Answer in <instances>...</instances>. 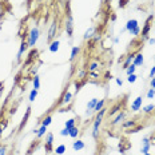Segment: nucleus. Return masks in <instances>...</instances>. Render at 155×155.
Listing matches in <instances>:
<instances>
[{
	"instance_id": "f257e3e1",
	"label": "nucleus",
	"mask_w": 155,
	"mask_h": 155,
	"mask_svg": "<svg viewBox=\"0 0 155 155\" xmlns=\"http://www.w3.org/2000/svg\"><path fill=\"white\" fill-rule=\"evenodd\" d=\"M107 114V108H102L99 112H96V116L94 119V124H92V138L94 139H98L99 137V128H101V124L103 122V118Z\"/></svg>"
},
{
	"instance_id": "f03ea898",
	"label": "nucleus",
	"mask_w": 155,
	"mask_h": 155,
	"mask_svg": "<svg viewBox=\"0 0 155 155\" xmlns=\"http://www.w3.org/2000/svg\"><path fill=\"white\" fill-rule=\"evenodd\" d=\"M39 38H40V30H39V27H32L30 32H28L27 35V41H28V46L30 48H35L36 46V43L39 41Z\"/></svg>"
},
{
	"instance_id": "7ed1b4c3",
	"label": "nucleus",
	"mask_w": 155,
	"mask_h": 155,
	"mask_svg": "<svg viewBox=\"0 0 155 155\" xmlns=\"http://www.w3.org/2000/svg\"><path fill=\"white\" fill-rule=\"evenodd\" d=\"M151 21H153V15L148 16L143 28H142V41H147L148 38H150L148 35H150V30H151Z\"/></svg>"
},
{
	"instance_id": "20e7f679",
	"label": "nucleus",
	"mask_w": 155,
	"mask_h": 155,
	"mask_svg": "<svg viewBox=\"0 0 155 155\" xmlns=\"http://www.w3.org/2000/svg\"><path fill=\"white\" fill-rule=\"evenodd\" d=\"M64 28H66V34L68 38H72V34H74V18L71 15V12L67 14V18H66V23H64Z\"/></svg>"
},
{
	"instance_id": "39448f33",
	"label": "nucleus",
	"mask_w": 155,
	"mask_h": 155,
	"mask_svg": "<svg viewBox=\"0 0 155 155\" xmlns=\"http://www.w3.org/2000/svg\"><path fill=\"white\" fill-rule=\"evenodd\" d=\"M44 150L46 153H54V134L52 132H47L44 135Z\"/></svg>"
},
{
	"instance_id": "423d86ee",
	"label": "nucleus",
	"mask_w": 155,
	"mask_h": 155,
	"mask_svg": "<svg viewBox=\"0 0 155 155\" xmlns=\"http://www.w3.org/2000/svg\"><path fill=\"white\" fill-rule=\"evenodd\" d=\"M126 116H127V112H126L124 110H122V111H120V112H118L115 118L111 120V123H110V126H112V127H115V126H118V124L123 123V122L126 120Z\"/></svg>"
},
{
	"instance_id": "0eeeda50",
	"label": "nucleus",
	"mask_w": 155,
	"mask_h": 155,
	"mask_svg": "<svg viewBox=\"0 0 155 155\" xmlns=\"http://www.w3.org/2000/svg\"><path fill=\"white\" fill-rule=\"evenodd\" d=\"M138 27H140V25H139V21H138L137 19H128L127 23H126V25H124L126 31H127L130 35H131L135 30H137Z\"/></svg>"
},
{
	"instance_id": "6e6552de",
	"label": "nucleus",
	"mask_w": 155,
	"mask_h": 155,
	"mask_svg": "<svg viewBox=\"0 0 155 155\" xmlns=\"http://www.w3.org/2000/svg\"><path fill=\"white\" fill-rule=\"evenodd\" d=\"M56 31H58V21L54 20L50 25V30H48V34H47V41L51 43L52 40H55V35H56Z\"/></svg>"
},
{
	"instance_id": "1a4fd4ad",
	"label": "nucleus",
	"mask_w": 155,
	"mask_h": 155,
	"mask_svg": "<svg viewBox=\"0 0 155 155\" xmlns=\"http://www.w3.org/2000/svg\"><path fill=\"white\" fill-rule=\"evenodd\" d=\"M142 107H143V98H142V96H137V98L131 102V107H130L131 111L138 112V111L142 110Z\"/></svg>"
},
{
	"instance_id": "9d476101",
	"label": "nucleus",
	"mask_w": 155,
	"mask_h": 155,
	"mask_svg": "<svg viewBox=\"0 0 155 155\" xmlns=\"http://www.w3.org/2000/svg\"><path fill=\"white\" fill-rule=\"evenodd\" d=\"M151 147H153V146H151L150 137H143V139H142V146H140V153H142V154L150 153Z\"/></svg>"
},
{
	"instance_id": "9b49d317",
	"label": "nucleus",
	"mask_w": 155,
	"mask_h": 155,
	"mask_svg": "<svg viewBox=\"0 0 155 155\" xmlns=\"http://www.w3.org/2000/svg\"><path fill=\"white\" fill-rule=\"evenodd\" d=\"M72 99H74V94L68 91V90H66L62 96V101H60V103H62L63 106H70L71 103H72Z\"/></svg>"
},
{
	"instance_id": "f8f14e48",
	"label": "nucleus",
	"mask_w": 155,
	"mask_h": 155,
	"mask_svg": "<svg viewBox=\"0 0 155 155\" xmlns=\"http://www.w3.org/2000/svg\"><path fill=\"white\" fill-rule=\"evenodd\" d=\"M28 48H30V46H28V41L23 39V40H21V43H20V47H19L18 55H16V60H20L21 58H23V54L28 50Z\"/></svg>"
},
{
	"instance_id": "ddd939ff",
	"label": "nucleus",
	"mask_w": 155,
	"mask_h": 155,
	"mask_svg": "<svg viewBox=\"0 0 155 155\" xmlns=\"http://www.w3.org/2000/svg\"><path fill=\"white\" fill-rule=\"evenodd\" d=\"M132 147V144L128 142L127 139H123L122 142H119V146H118V148H119V153L120 154H126L128 150Z\"/></svg>"
},
{
	"instance_id": "4468645a",
	"label": "nucleus",
	"mask_w": 155,
	"mask_h": 155,
	"mask_svg": "<svg viewBox=\"0 0 155 155\" xmlns=\"http://www.w3.org/2000/svg\"><path fill=\"white\" fill-rule=\"evenodd\" d=\"M132 64L137 67H142L144 64V56L142 52H137L134 56V60H132Z\"/></svg>"
},
{
	"instance_id": "2eb2a0df",
	"label": "nucleus",
	"mask_w": 155,
	"mask_h": 155,
	"mask_svg": "<svg viewBox=\"0 0 155 155\" xmlns=\"http://www.w3.org/2000/svg\"><path fill=\"white\" fill-rule=\"evenodd\" d=\"M122 110H123V107H122L120 102L115 103V104L112 106L111 108H110V111H108V116H110V118H112V116H114V115H116V114H118V112H120Z\"/></svg>"
},
{
	"instance_id": "dca6fc26",
	"label": "nucleus",
	"mask_w": 155,
	"mask_h": 155,
	"mask_svg": "<svg viewBox=\"0 0 155 155\" xmlns=\"http://www.w3.org/2000/svg\"><path fill=\"white\" fill-rule=\"evenodd\" d=\"M135 54H137V52H131V54L126 55V56H124V60H123V63H122V66H123V67H122V68L126 70L128 66H130V64H132V60H134Z\"/></svg>"
},
{
	"instance_id": "f3484780",
	"label": "nucleus",
	"mask_w": 155,
	"mask_h": 155,
	"mask_svg": "<svg viewBox=\"0 0 155 155\" xmlns=\"http://www.w3.org/2000/svg\"><path fill=\"white\" fill-rule=\"evenodd\" d=\"M59 47H60V41L59 40H52L50 43V46H48V51H50L51 54H56L58 51H59Z\"/></svg>"
},
{
	"instance_id": "a211bd4d",
	"label": "nucleus",
	"mask_w": 155,
	"mask_h": 155,
	"mask_svg": "<svg viewBox=\"0 0 155 155\" xmlns=\"http://www.w3.org/2000/svg\"><path fill=\"white\" fill-rule=\"evenodd\" d=\"M72 148L75 151H80V150H84L86 148V143L82 139H75L72 142Z\"/></svg>"
},
{
	"instance_id": "6ab92c4d",
	"label": "nucleus",
	"mask_w": 155,
	"mask_h": 155,
	"mask_svg": "<svg viewBox=\"0 0 155 155\" xmlns=\"http://www.w3.org/2000/svg\"><path fill=\"white\" fill-rule=\"evenodd\" d=\"M30 115H31V107H27V110H25V115L23 116V119H21V122H20V126H19V130H23V127L27 124Z\"/></svg>"
},
{
	"instance_id": "aec40b11",
	"label": "nucleus",
	"mask_w": 155,
	"mask_h": 155,
	"mask_svg": "<svg viewBox=\"0 0 155 155\" xmlns=\"http://www.w3.org/2000/svg\"><path fill=\"white\" fill-rule=\"evenodd\" d=\"M96 34V27H90L88 30L84 32V35H83V39L84 40H91L92 36Z\"/></svg>"
},
{
	"instance_id": "412c9836",
	"label": "nucleus",
	"mask_w": 155,
	"mask_h": 155,
	"mask_svg": "<svg viewBox=\"0 0 155 155\" xmlns=\"http://www.w3.org/2000/svg\"><path fill=\"white\" fill-rule=\"evenodd\" d=\"M137 126V120L135 119H130V120H124L123 123H122V127H123V130H130V128L135 127Z\"/></svg>"
},
{
	"instance_id": "4be33fe9",
	"label": "nucleus",
	"mask_w": 155,
	"mask_h": 155,
	"mask_svg": "<svg viewBox=\"0 0 155 155\" xmlns=\"http://www.w3.org/2000/svg\"><path fill=\"white\" fill-rule=\"evenodd\" d=\"M99 99L98 98H92L91 101H90L88 103H87V106H86V112L88 114V112H91L94 108H95V106H96V103H98Z\"/></svg>"
},
{
	"instance_id": "5701e85b",
	"label": "nucleus",
	"mask_w": 155,
	"mask_h": 155,
	"mask_svg": "<svg viewBox=\"0 0 155 155\" xmlns=\"http://www.w3.org/2000/svg\"><path fill=\"white\" fill-rule=\"evenodd\" d=\"M142 112L143 114H153V112H155V104L154 103H150V104H147V106H143L142 107Z\"/></svg>"
},
{
	"instance_id": "b1692460",
	"label": "nucleus",
	"mask_w": 155,
	"mask_h": 155,
	"mask_svg": "<svg viewBox=\"0 0 155 155\" xmlns=\"http://www.w3.org/2000/svg\"><path fill=\"white\" fill-rule=\"evenodd\" d=\"M80 52V47L79 46H74L72 50H71V55H70V62H74V60L78 58V55Z\"/></svg>"
},
{
	"instance_id": "393cba45",
	"label": "nucleus",
	"mask_w": 155,
	"mask_h": 155,
	"mask_svg": "<svg viewBox=\"0 0 155 155\" xmlns=\"http://www.w3.org/2000/svg\"><path fill=\"white\" fill-rule=\"evenodd\" d=\"M104 107H106V99H99L98 103H96V106H95V108L92 110V112L96 114V112H99L102 108H104Z\"/></svg>"
},
{
	"instance_id": "a878e982",
	"label": "nucleus",
	"mask_w": 155,
	"mask_h": 155,
	"mask_svg": "<svg viewBox=\"0 0 155 155\" xmlns=\"http://www.w3.org/2000/svg\"><path fill=\"white\" fill-rule=\"evenodd\" d=\"M66 151H67L66 144H59V146H56L54 148V154H56V155H63Z\"/></svg>"
},
{
	"instance_id": "bb28decb",
	"label": "nucleus",
	"mask_w": 155,
	"mask_h": 155,
	"mask_svg": "<svg viewBox=\"0 0 155 155\" xmlns=\"http://www.w3.org/2000/svg\"><path fill=\"white\" fill-rule=\"evenodd\" d=\"M79 134H80L79 127H78V126H75V127H72V128L70 130V135H68V137H70V138H72V139H78Z\"/></svg>"
},
{
	"instance_id": "cd10ccee",
	"label": "nucleus",
	"mask_w": 155,
	"mask_h": 155,
	"mask_svg": "<svg viewBox=\"0 0 155 155\" xmlns=\"http://www.w3.org/2000/svg\"><path fill=\"white\" fill-rule=\"evenodd\" d=\"M47 128L48 127H46V126H40V127L38 128V132H36V138H38V139H41V138L47 134Z\"/></svg>"
},
{
	"instance_id": "c85d7f7f",
	"label": "nucleus",
	"mask_w": 155,
	"mask_h": 155,
	"mask_svg": "<svg viewBox=\"0 0 155 155\" xmlns=\"http://www.w3.org/2000/svg\"><path fill=\"white\" fill-rule=\"evenodd\" d=\"M75 126H76V119L75 118H70V119H67V120L64 122V127L68 128V130H71V128L75 127Z\"/></svg>"
},
{
	"instance_id": "c756f323",
	"label": "nucleus",
	"mask_w": 155,
	"mask_h": 155,
	"mask_svg": "<svg viewBox=\"0 0 155 155\" xmlns=\"http://www.w3.org/2000/svg\"><path fill=\"white\" fill-rule=\"evenodd\" d=\"M51 123H52V116H51V115H46L43 119H41V122H40V124L41 126H46V127H48Z\"/></svg>"
},
{
	"instance_id": "7c9ffc66",
	"label": "nucleus",
	"mask_w": 155,
	"mask_h": 155,
	"mask_svg": "<svg viewBox=\"0 0 155 155\" xmlns=\"http://www.w3.org/2000/svg\"><path fill=\"white\" fill-rule=\"evenodd\" d=\"M32 86H34L35 90H38L39 91V88H40V76L39 75L34 76V79H32Z\"/></svg>"
},
{
	"instance_id": "2f4dec72",
	"label": "nucleus",
	"mask_w": 155,
	"mask_h": 155,
	"mask_svg": "<svg viewBox=\"0 0 155 155\" xmlns=\"http://www.w3.org/2000/svg\"><path fill=\"white\" fill-rule=\"evenodd\" d=\"M36 56H38V51H36V50H32V51H31V54H30V58H28V59L25 60L24 64H25V66H28V64H30L32 60H34V58L36 59Z\"/></svg>"
},
{
	"instance_id": "473e14b6",
	"label": "nucleus",
	"mask_w": 155,
	"mask_h": 155,
	"mask_svg": "<svg viewBox=\"0 0 155 155\" xmlns=\"http://www.w3.org/2000/svg\"><path fill=\"white\" fill-rule=\"evenodd\" d=\"M142 128H143V126L142 124H137L135 126V127H132V128H130V130H126V134H137L138 131H140Z\"/></svg>"
},
{
	"instance_id": "72a5a7b5",
	"label": "nucleus",
	"mask_w": 155,
	"mask_h": 155,
	"mask_svg": "<svg viewBox=\"0 0 155 155\" xmlns=\"http://www.w3.org/2000/svg\"><path fill=\"white\" fill-rule=\"evenodd\" d=\"M99 68H101V64L98 62H91L88 64V71H99Z\"/></svg>"
},
{
	"instance_id": "f704fd0d",
	"label": "nucleus",
	"mask_w": 155,
	"mask_h": 155,
	"mask_svg": "<svg viewBox=\"0 0 155 155\" xmlns=\"http://www.w3.org/2000/svg\"><path fill=\"white\" fill-rule=\"evenodd\" d=\"M137 68H138L137 66H134V64H130V66H128L124 71H126V74H127V76H128V75H131V74H135V72H137Z\"/></svg>"
},
{
	"instance_id": "c9c22d12",
	"label": "nucleus",
	"mask_w": 155,
	"mask_h": 155,
	"mask_svg": "<svg viewBox=\"0 0 155 155\" xmlns=\"http://www.w3.org/2000/svg\"><path fill=\"white\" fill-rule=\"evenodd\" d=\"M36 98H38V90L32 88L31 92H30V95H28V101H30V102H35V99H36Z\"/></svg>"
},
{
	"instance_id": "e433bc0d",
	"label": "nucleus",
	"mask_w": 155,
	"mask_h": 155,
	"mask_svg": "<svg viewBox=\"0 0 155 155\" xmlns=\"http://www.w3.org/2000/svg\"><path fill=\"white\" fill-rule=\"evenodd\" d=\"M87 75L91 76L92 79H99V78H101V74H99V71H88V72H87Z\"/></svg>"
},
{
	"instance_id": "4c0bfd02",
	"label": "nucleus",
	"mask_w": 155,
	"mask_h": 155,
	"mask_svg": "<svg viewBox=\"0 0 155 155\" xmlns=\"http://www.w3.org/2000/svg\"><path fill=\"white\" fill-rule=\"evenodd\" d=\"M86 75H87V71L86 70H79V72H76V80L83 79Z\"/></svg>"
},
{
	"instance_id": "58836bf2",
	"label": "nucleus",
	"mask_w": 155,
	"mask_h": 155,
	"mask_svg": "<svg viewBox=\"0 0 155 155\" xmlns=\"http://www.w3.org/2000/svg\"><path fill=\"white\" fill-rule=\"evenodd\" d=\"M146 98L147 99H154L155 98V90L154 88H148V91H147V94H146Z\"/></svg>"
},
{
	"instance_id": "ea45409f",
	"label": "nucleus",
	"mask_w": 155,
	"mask_h": 155,
	"mask_svg": "<svg viewBox=\"0 0 155 155\" xmlns=\"http://www.w3.org/2000/svg\"><path fill=\"white\" fill-rule=\"evenodd\" d=\"M137 80H138L137 74H131V75H128V76H127V82H128V83H131V84H132V83H135Z\"/></svg>"
},
{
	"instance_id": "a19ab883",
	"label": "nucleus",
	"mask_w": 155,
	"mask_h": 155,
	"mask_svg": "<svg viewBox=\"0 0 155 155\" xmlns=\"http://www.w3.org/2000/svg\"><path fill=\"white\" fill-rule=\"evenodd\" d=\"M7 126H8V119H0V128L3 131L7 128Z\"/></svg>"
},
{
	"instance_id": "79ce46f5",
	"label": "nucleus",
	"mask_w": 155,
	"mask_h": 155,
	"mask_svg": "<svg viewBox=\"0 0 155 155\" xmlns=\"http://www.w3.org/2000/svg\"><path fill=\"white\" fill-rule=\"evenodd\" d=\"M101 40H102V35L98 34V32H96V34L92 36V39H91L92 43H98V41H101Z\"/></svg>"
},
{
	"instance_id": "37998d69",
	"label": "nucleus",
	"mask_w": 155,
	"mask_h": 155,
	"mask_svg": "<svg viewBox=\"0 0 155 155\" xmlns=\"http://www.w3.org/2000/svg\"><path fill=\"white\" fill-rule=\"evenodd\" d=\"M38 70H39V66H36V64H34V66L31 67V70H30V72H31V75H38Z\"/></svg>"
},
{
	"instance_id": "c03bdc74",
	"label": "nucleus",
	"mask_w": 155,
	"mask_h": 155,
	"mask_svg": "<svg viewBox=\"0 0 155 155\" xmlns=\"http://www.w3.org/2000/svg\"><path fill=\"white\" fill-rule=\"evenodd\" d=\"M59 135H60V137H68V135H70V130H68V128H66V127H64L63 130H60Z\"/></svg>"
},
{
	"instance_id": "a18cd8bd",
	"label": "nucleus",
	"mask_w": 155,
	"mask_h": 155,
	"mask_svg": "<svg viewBox=\"0 0 155 155\" xmlns=\"http://www.w3.org/2000/svg\"><path fill=\"white\" fill-rule=\"evenodd\" d=\"M8 148L7 146H0V155H7Z\"/></svg>"
},
{
	"instance_id": "49530a36",
	"label": "nucleus",
	"mask_w": 155,
	"mask_h": 155,
	"mask_svg": "<svg viewBox=\"0 0 155 155\" xmlns=\"http://www.w3.org/2000/svg\"><path fill=\"white\" fill-rule=\"evenodd\" d=\"M68 111H71L70 106H67V107H64V108H59V110H58V112H68Z\"/></svg>"
},
{
	"instance_id": "de8ad7c7",
	"label": "nucleus",
	"mask_w": 155,
	"mask_h": 155,
	"mask_svg": "<svg viewBox=\"0 0 155 155\" xmlns=\"http://www.w3.org/2000/svg\"><path fill=\"white\" fill-rule=\"evenodd\" d=\"M115 83H116V84H118L119 87L123 86V80H122L120 78H115Z\"/></svg>"
},
{
	"instance_id": "09e8293b",
	"label": "nucleus",
	"mask_w": 155,
	"mask_h": 155,
	"mask_svg": "<svg viewBox=\"0 0 155 155\" xmlns=\"http://www.w3.org/2000/svg\"><path fill=\"white\" fill-rule=\"evenodd\" d=\"M155 76V66L154 67H151V70H150V74H148V78H154Z\"/></svg>"
},
{
	"instance_id": "8fccbe9b",
	"label": "nucleus",
	"mask_w": 155,
	"mask_h": 155,
	"mask_svg": "<svg viewBox=\"0 0 155 155\" xmlns=\"http://www.w3.org/2000/svg\"><path fill=\"white\" fill-rule=\"evenodd\" d=\"M150 87H151V88H154V90H155V76H154V78H151V79H150Z\"/></svg>"
},
{
	"instance_id": "3c124183",
	"label": "nucleus",
	"mask_w": 155,
	"mask_h": 155,
	"mask_svg": "<svg viewBox=\"0 0 155 155\" xmlns=\"http://www.w3.org/2000/svg\"><path fill=\"white\" fill-rule=\"evenodd\" d=\"M148 44H150V46H155V38H148Z\"/></svg>"
},
{
	"instance_id": "603ef678",
	"label": "nucleus",
	"mask_w": 155,
	"mask_h": 155,
	"mask_svg": "<svg viewBox=\"0 0 155 155\" xmlns=\"http://www.w3.org/2000/svg\"><path fill=\"white\" fill-rule=\"evenodd\" d=\"M126 2H127V0H120V2H119V7H122V8H123L124 5L127 4V3H126Z\"/></svg>"
},
{
	"instance_id": "864d4df0",
	"label": "nucleus",
	"mask_w": 155,
	"mask_h": 155,
	"mask_svg": "<svg viewBox=\"0 0 155 155\" xmlns=\"http://www.w3.org/2000/svg\"><path fill=\"white\" fill-rule=\"evenodd\" d=\"M112 43H114V44H118V43H119V38H118V36H114V38H112Z\"/></svg>"
},
{
	"instance_id": "5fc2aeb1",
	"label": "nucleus",
	"mask_w": 155,
	"mask_h": 155,
	"mask_svg": "<svg viewBox=\"0 0 155 155\" xmlns=\"http://www.w3.org/2000/svg\"><path fill=\"white\" fill-rule=\"evenodd\" d=\"M3 15H4V11H3V7L0 5V19L3 18Z\"/></svg>"
},
{
	"instance_id": "6e6d98bb",
	"label": "nucleus",
	"mask_w": 155,
	"mask_h": 155,
	"mask_svg": "<svg viewBox=\"0 0 155 155\" xmlns=\"http://www.w3.org/2000/svg\"><path fill=\"white\" fill-rule=\"evenodd\" d=\"M106 79H110V80H111V79H112L111 74H108V72H107V74H106Z\"/></svg>"
},
{
	"instance_id": "4d7b16f0",
	"label": "nucleus",
	"mask_w": 155,
	"mask_h": 155,
	"mask_svg": "<svg viewBox=\"0 0 155 155\" xmlns=\"http://www.w3.org/2000/svg\"><path fill=\"white\" fill-rule=\"evenodd\" d=\"M111 20H112V21L116 20V16H115V15H111Z\"/></svg>"
},
{
	"instance_id": "13d9d810",
	"label": "nucleus",
	"mask_w": 155,
	"mask_h": 155,
	"mask_svg": "<svg viewBox=\"0 0 155 155\" xmlns=\"http://www.w3.org/2000/svg\"><path fill=\"white\" fill-rule=\"evenodd\" d=\"M3 87H4V86H3V83H2V82H0V92H2V91H3Z\"/></svg>"
},
{
	"instance_id": "bf43d9fd",
	"label": "nucleus",
	"mask_w": 155,
	"mask_h": 155,
	"mask_svg": "<svg viewBox=\"0 0 155 155\" xmlns=\"http://www.w3.org/2000/svg\"><path fill=\"white\" fill-rule=\"evenodd\" d=\"M2 137H3V130L0 128V139H2Z\"/></svg>"
},
{
	"instance_id": "052dcab7",
	"label": "nucleus",
	"mask_w": 155,
	"mask_h": 155,
	"mask_svg": "<svg viewBox=\"0 0 155 155\" xmlns=\"http://www.w3.org/2000/svg\"><path fill=\"white\" fill-rule=\"evenodd\" d=\"M143 155H153V154H150V153H147V154H143Z\"/></svg>"
},
{
	"instance_id": "680f3d73",
	"label": "nucleus",
	"mask_w": 155,
	"mask_h": 155,
	"mask_svg": "<svg viewBox=\"0 0 155 155\" xmlns=\"http://www.w3.org/2000/svg\"><path fill=\"white\" fill-rule=\"evenodd\" d=\"M154 25H155V18H154Z\"/></svg>"
},
{
	"instance_id": "e2e57ef3",
	"label": "nucleus",
	"mask_w": 155,
	"mask_h": 155,
	"mask_svg": "<svg viewBox=\"0 0 155 155\" xmlns=\"http://www.w3.org/2000/svg\"><path fill=\"white\" fill-rule=\"evenodd\" d=\"M154 62H155V56H154Z\"/></svg>"
},
{
	"instance_id": "0e129e2a",
	"label": "nucleus",
	"mask_w": 155,
	"mask_h": 155,
	"mask_svg": "<svg viewBox=\"0 0 155 155\" xmlns=\"http://www.w3.org/2000/svg\"><path fill=\"white\" fill-rule=\"evenodd\" d=\"M54 155H56V154H54Z\"/></svg>"
}]
</instances>
